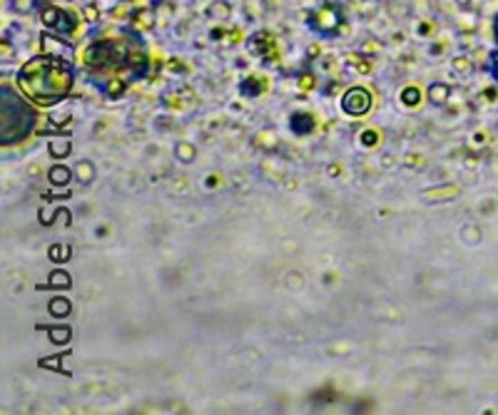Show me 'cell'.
Wrapping results in <instances>:
<instances>
[{"label": "cell", "instance_id": "cell-1", "mask_svg": "<svg viewBox=\"0 0 498 415\" xmlns=\"http://www.w3.org/2000/svg\"><path fill=\"white\" fill-rule=\"evenodd\" d=\"M18 80L25 93L30 95L35 102L50 105V102H57L73 90V68L65 60L43 55L25 62Z\"/></svg>", "mask_w": 498, "mask_h": 415}, {"label": "cell", "instance_id": "cell-2", "mask_svg": "<svg viewBox=\"0 0 498 415\" xmlns=\"http://www.w3.org/2000/svg\"><path fill=\"white\" fill-rule=\"evenodd\" d=\"M33 130V110L23 97L12 93L10 87H3V144L20 142Z\"/></svg>", "mask_w": 498, "mask_h": 415}, {"label": "cell", "instance_id": "cell-3", "mask_svg": "<svg viewBox=\"0 0 498 415\" xmlns=\"http://www.w3.org/2000/svg\"><path fill=\"white\" fill-rule=\"evenodd\" d=\"M369 105H371V97H369L364 90H351V93L344 97V110L351 112V115H361Z\"/></svg>", "mask_w": 498, "mask_h": 415}, {"label": "cell", "instance_id": "cell-4", "mask_svg": "<svg viewBox=\"0 0 498 415\" xmlns=\"http://www.w3.org/2000/svg\"><path fill=\"white\" fill-rule=\"evenodd\" d=\"M68 311H70V304L65 301V298L53 301V313H55V316H62V313H68Z\"/></svg>", "mask_w": 498, "mask_h": 415}, {"label": "cell", "instance_id": "cell-5", "mask_svg": "<svg viewBox=\"0 0 498 415\" xmlns=\"http://www.w3.org/2000/svg\"><path fill=\"white\" fill-rule=\"evenodd\" d=\"M53 281H57L55 286H68V284H70V279H68V276H65L62 271H57L55 276H53Z\"/></svg>", "mask_w": 498, "mask_h": 415}, {"label": "cell", "instance_id": "cell-6", "mask_svg": "<svg viewBox=\"0 0 498 415\" xmlns=\"http://www.w3.org/2000/svg\"><path fill=\"white\" fill-rule=\"evenodd\" d=\"M491 62H493V70H496V77H498V52H493Z\"/></svg>", "mask_w": 498, "mask_h": 415}, {"label": "cell", "instance_id": "cell-7", "mask_svg": "<svg viewBox=\"0 0 498 415\" xmlns=\"http://www.w3.org/2000/svg\"><path fill=\"white\" fill-rule=\"evenodd\" d=\"M493 32H496V40H498V15H496V20H493Z\"/></svg>", "mask_w": 498, "mask_h": 415}]
</instances>
